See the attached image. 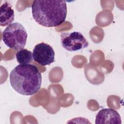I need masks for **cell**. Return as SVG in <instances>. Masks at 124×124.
Wrapping results in <instances>:
<instances>
[{"instance_id":"1","label":"cell","mask_w":124,"mask_h":124,"mask_svg":"<svg viewBox=\"0 0 124 124\" xmlns=\"http://www.w3.org/2000/svg\"><path fill=\"white\" fill-rule=\"evenodd\" d=\"M31 10L34 20L46 27L59 26L65 21L67 16V5L65 0H34Z\"/></svg>"},{"instance_id":"2","label":"cell","mask_w":124,"mask_h":124,"mask_svg":"<svg viewBox=\"0 0 124 124\" xmlns=\"http://www.w3.org/2000/svg\"><path fill=\"white\" fill-rule=\"evenodd\" d=\"M12 87L17 93L31 95L38 92L42 84V75L38 68L32 64H19L9 76Z\"/></svg>"},{"instance_id":"3","label":"cell","mask_w":124,"mask_h":124,"mask_svg":"<svg viewBox=\"0 0 124 124\" xmlns=\"http://www.w3.org/2000/svg\"><path fill=\"white\" fill-rule=\"evenodd\" d=\"M28 34L24 27L19 22L9 25L2 32V40L9 48L19 51L26 45Z\"/></svg>"},{"instance_id":"4","label":"cell","mask_w":124,"mask_h":124,"mask_svg":"<svg viewBox=\"0 0 124 124\" xmlns=\"http://www.w3.org/2000/svg\"><path fill=\"white\" fill-rule=\"evenodd\" d=\"M61 41L62 47L69 51H77L87 47L89 43L83 34L78 31L62 32Z\"/></svg>"},{"instance_id":"5","label":"cell","mask_w":124,"mask_h":124,"mask_svg":"<svg viewBox=\"0 0 124 124\" xmlns=\"http://www.w3.org/2000/svg\"><path fill=\"white\" fill-rule=\"evenodd\" d=\"M33 60L42 66L50 65L55 61V52L48 44L41 43L36 45L32 52Z\"/></svg>"},{"instance_id":"6","label":"cell","mask_w":124,"mask_h":124,"mask_svg":"<svg viewBox=\"0 0 124 124\" xmlns=\"http://www.w3.org/2000/svg\"><path fill=\"white\" fill-rule=\"evenodd\" d=\"M95 124H121V118L119 113L114 109L106 108L100 110L95 118Z\"/></svg>"},{"instance_id":"7","label":"cell","mask_w":124,"mask_h":124,"mask_svg":"<svg viewBox=\"0 0 124 124\" xmlns=\"http://www.w3.org/2000/svg\"><path fill=\"white\" fill-rule=\"evenodd\" d=\"M0 25L6 26L11 24L14 20L15 13L10 3L4 1L0 8Z\"/></svg>"},{"instance_id":"8","label":"cell","mask_w":124,"mask_h":124,"mask_svg":"<svg viewBox=\"0 0 124 124\" xmlns=\"http://www.w3.org/2000/svg\"><path fill=\"white\" fill-rule=\"evenodd\" d=\"M16 58L17 62L20 64H27L32 62L33 57L32 53L27 49H22L17 52Z\"/></svg>"}]
</instances>
